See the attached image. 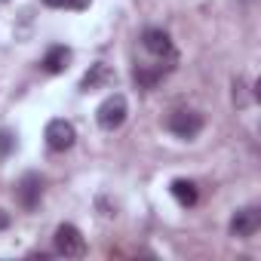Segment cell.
<instances>
[{"label":"cell","instance_id":"6da1fadb","mask_svg":"<svg viewBox=\"0 0 261 261\" xmlns=\"http://www.w3.org/2000/svg\"><path fill=\"white\" fill-rule=\"evenodd\" d=\"M126 114H129V105H126V98H123L120 92H114V95H108V98L98 105V111H95V120H98V126H101V129L114 133V129H120V126L126 123Z\"/></svg>","mask_w":261,"mask_h":261},{"label":"cell","instance_id":"7a4b0ae2","mask_svg":"<svg viewBox=\"0 0 261 261\" xmlns=\"http://www.w3.org/2000/svg\"><path fill=\"white\" fill-rule=\"evenodd\" d=\"M53 243H56V252L65 258H83L86 255V240L74 224H59Z\"/></svg>","mask_w":261,"mask_h":261},{"label":"cell","instance_id":"3957f363","mask_svg":"<svg viewBox=\"0 0 261 261\" xmlns=\"http://www.w3.org/2000/svg\"><path fill=\"white\" fill-rule=\"evenodd\" d=\"M166 126H169V133H172V136H178V139L191 142V139H197V136H200V129H203V117H200L197 111H172Z\"/></svg>","mask_w":261,"mask_h":261},{"label":"cell","instance_id":"277c9868","mask_svg":"<svg viewBox=\"0 0 261 261\" xmlns=\"http://www.w3.org/2000/svg\"><path fill=\"white\" fill-rule=\"evenodd\" d=\"M43 139H46V148H49V151H68V148L74 145L77 133H74V126H71L68 120H49Z\"/></svg>","mask_w":261,"mask_h":261},{"label":"cell","instance_id":"5b68a950","mask_svg":"<svg viewBox=\"0 0 261 261\" xmlns=\"http://www.w3.org/2000/svg\"><path fill=\"white\" fill-rule=\"evenodd\" d=\"M258 227H261V212H258L255 206L237 209V212H233V218H230V237L246 240V237H252Z\"/></svg>","mask_w":261,"mask_h":261},{"label":"cell","instance_id":"8992f818","mask_svg":"<svg viewBox=\"0 0 261 261\" xmlns=\"http://www.w3.org/2000/svg\"><path fill=\"white\" fill-rule=\"evenodd\" d=\"M16 197H19V203H22L25 209H34V206L40 203V197H43V178H40L37 172L22 175V181L16 185Z\"/></svg>","mask_w":261,"mask_h":261},{"label":"cell","instance_id":"52a82bcc","mask_svg":"<svg viewBox=\"0 0 261 261\" xmlns=\"http://www.w3.org/2000/svg\"><path fill=\"white\" fill-rule=\"evenodd\" d=\"M111 83H114V71H111L105 62H95V65H89V71L83 74L80 89H83V92H95V89H105V86H111Z\"/></svg>","mask_w":261,"mask_h":261},{"label":"cell","instance_id":"ba28073f","mask_svg":"<svg viewBox=\"0 0 261 261\" xmlns=\"http://www.w3.org/2000/svg\"><path fill=\"white\" fill-rule=\"evenodd\" d=\"M142 46H145L151 56H157V59L172 56V40H169V34L160 31V28H148V31L142 34Z\"/></svg>","mask_w":261,"mask_h":261},{"label":"cell","instance_id":"9c48e42d","mask_svg":"<svg viewBox=\"0 0 261 261\" xmlns=\"http://www.w3.org/2000/svg\"><path fill=\"white\" fill-rule=\"evenodd\" d=\"M68 62H71V49H68V46H49L46 56H43V71L62 74V71L68 68Z\"/></svg>","mask_w":261,"mask_h":261},{"label":"cell","instance_id":"30bf717a","mask_svg":"<svg viewBox=\"0 0 261 261\" xmlns=\"http://www.w3.org/2000/svg\"><path fill=\"white\" fill-rule=\"evenodd\" d=\"M169 191H172V197L178 200V206H185V209L197 203V185L188 181V178H175V181L169 185Z\"/></svg>","mask_w":261,"mask_h":261},{"label":"cell","instance_id":"8fae6325","mask_svg":"<svg viewBox=\"0 0 261 261\" xmlns=\"http://www.w3.org/2000/svg\"><path fill=\"white\" fill-rule=\"evenodd\" d=\"M13 145H16V136L13 133H0V157H7L13 151Z\"/></svg>","mask_w":261,"mask_h":261},{"label":"cell","instance_id":"7c38bea8","mask_svg":"<svg viewBox=\"0 0 261 261\" xmlns=\"http://www.w3.org/2000/svg\"><path fill=\"white\" fill-rule=\"evenodd\" d=\"M7 227H10V215L0 209V230H7Z\"/></svg>","mask_w":261,"mask_h":261},{"label":"cell","instance_id":"4fadbf2b","mask_svg":"<svg viewBox=\"0 0 261 261\" xmlns=\"http://www.w3.org/2000/svg\"><path fill=\"white\" fill-rule=\"evenodd\" d=\"M43 4H46V7H53V10H59V7H65V4H68V0H43Z\"/></svg>","mask_w":261,"mask_h":261},{"label":"cell","instance_id":"5bb4252c","mask_svg":"<svg viewBox=\"0 0 261 261\" xmlns=\"http://www.w3.org/2000/svg\"><path fill=\"white\" fill-rule=\"evenodd\" d=\"M68 4H71V7H77V10H83V7L89 4V0H68Z\"/></svg>","mask_w":261,"mask_h":261}]
</instances>
